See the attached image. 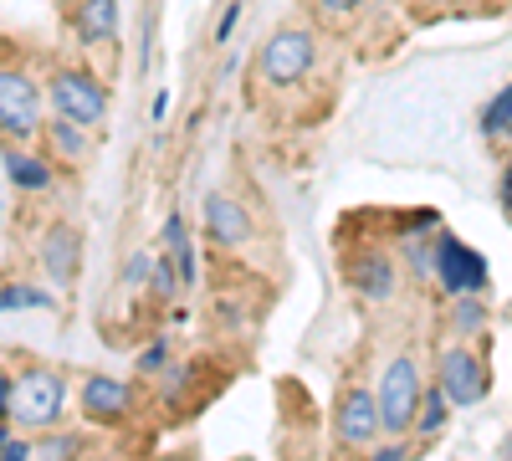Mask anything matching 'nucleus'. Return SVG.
<instances>
[{"mask_svg":"<svg viewBox=\"0 0 512 461\" xmlns=\"http://www.w3.org/2000/svg\"><path fill=\"white\" fill-rule=\"evenodd\" d=\"M47 134H52V149H57L67 164H82V159H88V149H93L88 134H82V123H72V118H52Z\"/></svg>","mask_w":512,"mask_h":461,"instance_id":"nucleus-16","label":"nucleus"},{"mask_svg":"<svg viewBox=\"0 0 512 461\" xmlns=\"http://www.w3.org/2000/svg\"><path fill=\"white\" fill-rule=\"evenodd\" d=\"M6 308H52V298L41 287L11 282V287H0V313H6Z\"/></svg>","mask_w":512,"mask_h":461,"instance_id":"nucleus-19","label":"nucleus"},{"mask_svg":"<svg viewBox=\"0 0 512 461\" xmlns=\"http://www.w3.org/2000/svg\"><path fill=\"white\" fill-rule=\"evenodd\" d=\"M436 385L451 405H482L487 400V364L472 349H446L436 364Z\"/></svg>","mask_w":512,"mask_h":461,"instance_id":"nucleus-7","label":"nucleus"},{"mask_svg":"<svg viewBox=\"0 0 512 461\" xmlns=\"http://www.w3.org/2000/svg\"><path fill=\"white\" fill-rule=\"evenodd\" d=\"M149 272H154V251H134V257H128V282H149Z\"/></svg>","mask_w":512,"mask_h":461,"instance_id":"nucleus-23","label":"nucleus"},{"mask_svg":"<svg viewBox=\"0 0 512 461\" xmlns=\"http://www.w3.org/2000/svg\"><path fill=\"white\" fill-rule=\"evenodd\" d=\"M159 364H164V349H149V354L139 359V369H159Z\"/></svg>","mask_w":512,"mask_h":461,"instance_id":"nucleus-27","label":"nucleus"},{"mask_svg":"<svg viewBox=\"0 0 512 461\" xmlns=\"http://www.w3.org/2000/svg\"><path fill=\"white\" fill-rule=\"evenodd\" d=\"M77 436H41V446H31V461H72Z\"/></svg>","mask_w":512,"mask_h":461,"instance_id":"nucleus-20","label":"nucleus"},{"mask_svg":"<svg viewBox=\"0 0 512 461\" xmlns=\"http://www.w3.org/2000/svg\"><path fill=\"white\" fill-rule=\"evenodd\" d=\"M67 405V385L52 369H26L21 380H11V421L31 431H52V421Z\"/></svg>","mask_w":512,"mask_h":461,"instance_id":"nucleus-2","label":"nucleus"},{"mask_svg":"<svg viewBox=\"0 0 512 461\" xmlns=\"http://www.w3.org/2000/svg\"><path fill=\"white\" fill-rule=\"evenodd\" d=\"M420 395H425V385H420V364H415L410 354L390 359V369H384V380H379V390H374L384 431H390V436H400V431H415V410H420Z\"/></svg>","mask_w":512,"mask_h":461,"instance_id":"nucleus-3","label":"nucleus"},{"mask_svg":"<svg viewBox=\"0 0 512 461\" xmlns=\"http://www.w3.org/2000/svg\"><path fill=\"white\" fill-rule=\"evenodd\" d=\"M431 6H446V0H431Z\"/></svg>","mask_w":512,"mask_h":461,"instance_id":"nucleus-31","label":"nucleus"},{"mask_svg":"<svg viewBox=\"0 0 512 461\" xmlns=\"http://www.w3.org/2000/svg\"><path fill=\"white\" fill-rule=\"evenodd\" d=\"M82 410H88V421H118L128 410V385L108 380V374H93V380L82 385Z\"/></svg>","mask_w":512,"mask_h":461,"instance_id":"nucleus-13","label":"nucleus"},{"mask_svg":"<svg viewBox=\"0 0 512 461\" xmlns=\"http://www.w3.org/2000/svg\"><path fill=\"white\" fill-rule=\"evenodd\" d=\"M482 323H487V308L472 303V292H461V303H456V328H461V333H482Z\"/></svg>","mask_w":512,"mask_h":461,"instance_id":"nucleus-21","label":"nucleus"},{"mask_svg":"<svg viewBox=\"0 0 512 461\" xmlns=\"http://www.w3.org/2000/svg\"><path fill=\"white\" fill-rule=\"evenodd\" d=\"M405 456H410V451H405V446H390V451H379V456H374V461H405Z\"/></svg>","mask_w":512,"mask_h":461,"instance_id":"nucleus-28","label":"nucleus"},{"mask_svg":"<svg viewBox=\"0 0 512 461\" xmlns=\"http://www.w3.org/2000/svg\"><path fill=\"white\" fill-rule=\"evenodd\" d=\"M6 415H11V380L0 374V421H6Z\"/></svg>","mask_w":512,"mask_h":461,"instance_id":"nucleus-26","label":"nucleus"},{"mask_svg":"<svg viewBox=\"0 0 512 461\" xmlns=\"http://www.w3.org/2000/svg\"><path fill=\"white\" fill-rule=\"evenodd\" d=\"M502 205L512 211V164H507V175H502Z\"/></svg>","mask_w":512,"mask_h":461,"instance_id":"nucleus-29","label":"nucleus"},{"mask_svg":"<svg viewBox=\"0 0 512 461\" xmlns=\"http://www.w3.org/2000/svg\"><path fill=\"white\" fill-rule=\"evenodd\" d=\"M0 461H31V446H26V441H6V451H0Z\"/></svg>","mask_w":512,"mask_h":461,"instance_id":"nucleus-25","label":"nucleus"},{"mask_svg":"<svg viewBox=\"0 0 512 461\" xmlns=\"http://www.w3.org/2000/svg\"><path fill=\"white\" fill-rule=\"evenodd\" d=\"M164 251H169V267L180 272V282H195V246H190L185 216H169L164 221Z\"/></svg>","mask_w":512,"mask_h":461,"instance_id":"nucleus-15","label":"nucleus"},{"mask_svg":"<svg viewBox=\"0 0 512 461\" xmlns=\"http://www.w3.org/2000/svg\"><path fill=\"white\" fill-rule=\"evenodd\" d=\"M41 262H47V272L57 282H72L77 262H82V236L72 226H52L47 236H41Z\"/></svg>","mask_w":512,"mask_h":461,"instance_id":"nucleus-12","label":"nucleus"},{"mask_svg":"<svg viewBox=\"0 0 512 461\" xmlns=\"http://www.w3.org/2000/svg\"><path fill=\"white\" fill-rule=\"evenodd\" d=\"M6 441H11V431H6V421H0V451H6Z\"/></svg>","mask_w":512,"mask_h":461,"instance_id":"nucleus-30","label":"nucleus"},{"mask_svg":"<svg viewBox=\"0 0 512 461\" xmlns=\"http://www.w3.org/2000/svg\"><path fill=\"white\" fill-rule=\"evenodd\" d=\"M72 31L77 41H113L118 36V0H72Z\"/></svg>","mask_w":512,"mask_h":461,"instance_id":"nucleus-11","label":"nucleus"},{"mask_svg":"<svg viewBox=\"0 0 512 461\" xmlns=\"http://www.w3.org/2000/svg\"><path fill=\"white\" fill-rule=\"evenodd\" d=\"M318 62V36L308 26H282L262 41V52H256V72L262 82L272 88H292V82H303Z\"/></svg>","mask_w":512,"mask_h":461,"instance_id":"nucleus-1","label":"nucleus"},{"mask_svg":"<svg viewBox=\"0 0 512 461\" xmlns=\"http://www.w3.org/2000/svg\"><path fill=\"white\" fill-rule=\"evenodd\" d=\"M333 426H338V441H349V446H369L384 421H379V400L369 390H344L338 395V415H333Z\"/></svg>","mask_w":512,"mask_h":461,"instance_id":"nucleus-8","label":"nucleus"},{"mask_svg":"<svg viewBox=\"0 0 512 461\" xmlns=\"http://www.w3.org/2000/svg\"><path fill=\"white\" fill-rule=\"evenodd\" d=\"M47 98H52L57 118H72V123H82V129H93V123L108 118V88H103L93 72H82V67H62V72H52Z\"/></svg>","mask_w":512,"mask_h":461,"instance_id":"nucleus-4","label":"nucleus"},{"mask_svg":"<svg viewBox=\"0 0 512 461\" xmlns=\"http://www.w3.org/2000/svg\"><path fill=\"white\" fill-rule=\"evenodd\" d=\"M431 272L441 277V287L451 292V298H461V292H482V282H487L482 251H472L466 241H456L451 231H441L436 246H431Z\"/></svg>","mask_w":512,"mask_h":461,"instance_id":"nucleus-6","label":"nucleus"},{"mask_svg":"<svg viewBox=\"0 0 512 461\" xmlns=\"http://www.w3.org/2000/svg\"><path fill=\"white\" fill-rule=\"evenodd\" d=\"M446 410H451L446 390H441V385H431V390L420 395V410H415V431H420V436H436V431L446 426Z\"/></svg>","mask_w":512,"mask_h":461,"instance_id":"nucleus-17","label":"nucleus"},{"mask_svg":"<svg viewBox=\"0 0 512 461\" xmlns=\"http://www.w3.org/2000/svg\"><path fill=\"white\" fill-rule=\"evenodd\" d=\"M41 129V88L16 72V67H0V134L6 139H31Z\"/></svg>","mask_w":512,"mask_h":461,"instance_id":"nucleus-5","label":"nucleus"},{"mask_svg":"<svg viewBox=\"0 0 512 461\" xmlns=\"http://www.w3.org/2000/svg\"><path fill=\"white\" fill-rule=\"evenodd\" d=\"M205 231L221 246H241V241H251V216L231 195H205Z\"/></svg>","mask_w":512,"mask_h":461,"instance_id":"nucleus-10","label":"nucleus"},{"mask_svg":"<svg viewBox=\"0 0 512 461\" xmlns=\"http://www.w3.org/2000/svg\"><path fill=\"white\" fill-rule=\"evenodd\" d=\"M359 6H364V0H313L318 21H344V16H354Z\"/></svg>","mask_w":512,"mask_h":461,"instance_id":"nucleus-22","label":"nucleus"},{"mask_svg":"<svg viewBox=\"0 0 512 461\" xmlns=\"http://www.w3.org/2000/svg\"><path fill=\"white\" fill-rule=\"evenodd\" d=\"M344 277H349V287L359 292V298L384 303L395 292V257L390 251H359V257L344 262Z\"/></svg>","mask_w":512,"mask_h":461,"instance_id":"nucleus-9","label":"nucleus"},{"mask_svg":"<svg viewBox=\"0 0 512 461\" xmlns=\"http://www.w3.org/2000/svg\"><path fill=\"white\" fill-rule=\"evenodd\" d=\"M236 21H241V0H236V6H226V16L216 21V41H221V47H226V41H231V31H236Z\"/></svg>","mask_w":512,"mask_h":461,"instance_id":"nucleus-24","label":"nucleus"},{"mask_svg":"<svg viewBox=\"0 0 512 461\" xmlns=\"http://www.w3.org/2000/svg\"><path fill=\"white\" fill-rule=\"evenodd\" d=\"M482 134H487V139H512V88H502V93L482 108Z\"/></svg>","mask_w":512,"mask_h":461,"instance_id":"nucleus-18","label":"nucleus"},{"mask_svg":"<svg viewBox=\"0 0 512 461\" xmlns=\"http://www.w3.org/2000/svg\"><path fill=\"white\" fill-rule=\"evenodd\" d=\"M6 175H11V185L16 190H47L52 185V170L41 164L36 154H26V149H16V144H6Z\"/></svg>","mask_w":512,"mask_h":461,"instance_id":"nucleus-14","label":"nucleus"}]
</instances>
